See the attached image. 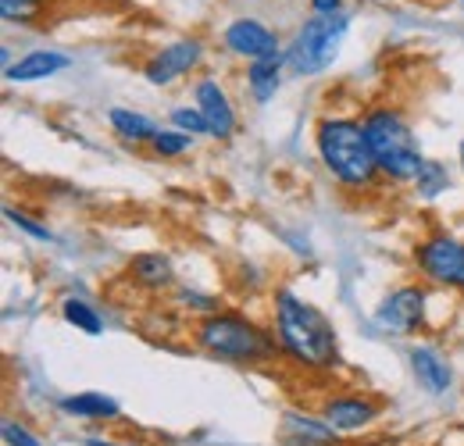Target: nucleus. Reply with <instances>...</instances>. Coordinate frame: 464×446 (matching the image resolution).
I'll return each instance as SVG.
<instances>
[{"label": "nucleus", "instance_id": "f257e3e1", "mask_svg": "<svg viewBox=\"0 0 464 446\" xmlns=\"http://www.w3.org/2000/svg\"><path fill=\"white\" fill-rule=\"evenodd\" d=\"M276 339L283 354H290L304 368H333L340 357L333 322L311 300L296 296L290 289L276 293Z\"/></svg>", "mask_w": 464, "mask_h": 446}, {"label": "nucleus", "instance_id": "f03ea898", "mask_svg": "<svg viewBox=\"0 0 464 446\" xmlns=\"http://www.w3.org/2000/svg\"><path fill=\"white\" fill-rule=\"evenodd\" d=\"M314 143H318L322 165L329 168V175L336 182H343L347 189H375L379 186L382 171H379V161L368 147L364 125L357 118H322Z\"/></svg>", "mask_w": 464, "mask_h": 446}, {"label": "nucleus", "instance_id": "7ed1b4c3", "mask_svg": "<svg viewBox=\"0 0 464 446\" xmlns=\"http://www.w3.org/2000/svg\"><path fill=\"white\" fill-rule=\"evenodd\" d=\"M361 125L382 175H390L393 182H414L421 175L425 158H421L418 136L397 108H372L361 118Z\"/></svg>", "mask_w": 464, "mask_h": 446}, {"label": "nucleus", "instance_id": "20e7f679", "mask_svg": "<svg viewBox=\"0 0 464 446\" xmlns=\"http://www.w3.org/2000/svg\"><path fill=\"white\" fill-rule=\"evenodd\" d=\"M197 343L211 354V357H222L232 364H261V361H272L283 346L272 333H265L261 325H254L250 318L243 315H208L200 325H197Z\"/></svg>", "mask_w": 464, "mask_h": 446}, {"label": "nucleus", "instance_id": "39448f33", "mask_svg": "<svg viewBox=\"0 0 464 446\" xmlns=\"http://www.w3.org/2000/svg\"><path fill=\"white\" fill-rule=\"evenodd\" d=\"M350 18L340 15H311L296 33H293V44L286 47V68L293 75H318L325 72L336 54H340V44L347 36Z\"/></svg>", "mask_w": 464, "mask_h": 446}, {"label": "nucleus", "instance_id": "423d86ee", "mask_svg": "<svg viewBox=\"0 0 464 446\" xmlns=\"http://www.w3.org/2000/svg\"><path fill=\"white\" fill-rule=\"evenodd\" d=\"M418 268L425 272V279L443 282V286H458L464 293V243L450 236H432L425 243H418L414 250Z\"/></svg>", "mask_w": 464, "mask_h": 446}, {"label": "nucleus", "instance_id": "0eeeda50", "mask_svg": "<svg viewBox=\"0 0 464 446\" xmlns=\"http://www.w3.org/2000/svg\"><path fill=\"white\" fill-rule=\"evenodd\" d=\"M204 57V44L200 40H179V44H169L161 47L158 54L143 64V75L150 86H169L175 79H182L186 72H193Z\"/></svg>", "mask_w": 464, "mask_h": 446}, {"label": "nucleus", "instance_id": "6e6552de", "mask_svg": "<svg viewBox=\"0 0 464 446\" xmlns=\"http://www.w3.org/2000/svg\"><path fill=\"white\" fill-rule=\"evenodd\" d=\"M375 318H379L382 329H390V333L397 335L414 333L421 325V318H425V289L421 286H401V289H393L382 300V307H379Z\"/></svg>", "mask_w": 464, "mask_h": 446}, {"label": "nucleus", "instance_id": "1a4fd4ad", "mask_svg": "<svg viewBox=\"0 0 464 446\" xmlns=\"http://www.w3.org/2000/svg\"><path fill=\"white\" fill-rule=\"evenodd\" d=\"M222 40H226V47L236 57H250V61L283 54L279 51V36L268 25H261L257 18H236V22H229V29H226Z\"/></svg>", "mask_w": 464, "mask_h": 446}, {"label": "nucleus", "instance_id": "9d476101", "mask_svg": "<svg viewBox=\"0 0 464 446\" xmlns=\"http://www.w3.org/2000/svg\"><path fill=\"white\" fill-rule=\"evenodd\" d=\"M197 108H200L208 129H211L208 136L229 140L232 132H236V112H232L229 104V93L218 86V79H200L197 82Z\"/></svg>", "mask_w": 464, "mask_h": 446}, {"label": "nucleus", "instance_id": "9b49d317", "mask_svg": "<svg viewBox=\"0 0 464 446\" xmlns=\"http://www.w3.org/2000/svg\"><path fill=\"white\" fill-rule=\"evenodd\" d=\"M279 440H283V446H340V432L325 418H311V414L290 411L283 418Z\"/></svg>", "mask_w": 464, "mask_h": 446}, {"label": "nucleus", "instance_id": "f8f14e48", "mask_svg": "<svg viewBox=\"0 0 464 446\" xmlns=\"http://www.w3.org/2000/svg\"><path fill=\"white\" fill-rule=\"evenodd\" d=\"M322 418L336 432H357V429H364V425H372L379 418V407L372 400H364V396H333V400H325Z\"/></svg>", "mask_w": 464, "mask_h": 446}, {"label": "nucleus", "instance_id": "ddd939ff", "mask_svg": "<svg viewBox=\"0 0 464 446\" xmlns=\"http://www.w3.org/2000/svg\"><path fill=\"white\" fill-rule=\"evenodd\" d=\"M72 64V57L61 54V51H33V54L18 57L14 64L4 68V75L11 82H36V79H51Z\"/></svg>", "mask_w": 464, "mask_h": 446}, {"label": "nucleus", "instance_id": "4468645a", "mask_svg": "<svg viewBox=\"0 0 464 446\" xmlns=\"http://www.w3.org/2000/svg\"><path fill=\"white\" fill-rule=\"evenodd\" d=\"M411 368H414L418 383L429 393H447L450 383H454L447 357H443L440 350H432V346H414V350H411Z\"/></svg>", "mask_w": 464, "mask_h": 446}, {"label": "nucleus", "instance_id": "2eb2a0df", "mask_svg": "<svg viewBox=\"0 0 464 446\" xmlns=\"http://www.w3.org/2000/svg\"><path fill=\"white\" fill-rule=\"evenodd\" d=\"M129 276H132V282H140L143 289H165L175 279V268L161 250H147V254H136L129 261Z\"/></svg>", "mask_w": 464, "mask_h": 446}, {"label": "nucleus", "instance_id": "dca6fc26", "mask_svg": "<svg viewBox=\"0 0 464 446\" xmlns=\"http://www.w3.org/2000/svg\"><path fill=\"white\" fill-rule=\"evenodd\" d=\"M283 64H286V54H272V57H261V61H250L246 68V82H250V93L257 104H268L283 82Z\"/></svg>", "mask_w": 464, "mask_h": 446}, {"label": "nucleus", "instance_id": "f3484780", "mask_svg": "<svg viewBox=\"0 0 464 446\" xmlns=\"http://www.w3.org/2000/svg\"><path fill=\"white\" fill-rule=\"evenodd\" d=\"M61 411L64 414H72V418H86V422H108V418H118V400H111V396H104V393H75V396H64L61 400Z\"/></svg>", "mask_w": 464, "mask_h": 446}, {"label": "nucleus", "instance_id": "a211bd4d", "mask_svg": "<svg viewBox=\"0 0 464 446\" xmlns=\"http://www.w3.org/2000/svg\"><path fill=\"white\" fill-rule=\"evenodd\" d=\"M108 121L125 143H154V136L161 132L147 114L129 112V108H111L108 112Z\"/></svg>", "mask_w": 464, "mask_h": 446}, {"label": "nucleus", "instance_id": "6ab92c4d", "mask_svg": "<svg viewBox=\"0 0 464 446\" xmlns=\"http://www.w3.org/2000/svg\"><path fill=\"white\" fill-rule=\"evenodd\" d=\"M61 315H64V322L68 325H75L79 333L86 335H101L104 333V322H101V315L86 304V300H75V296H68L64 304H61Z\"/></svg>", "mask_w": 464, "mask_h": 446}, {"label": "nucleus", "instance_id": "aec40b11", "mask_svg": "<svg viewBox=\"0 0 464 446\" xmlns=\"http://www.w3.org/2000/svg\"><path fill=\"white\" fill-rule=\"evenodd\" d=\"M414 182H418L421 197H440L443 189H450V171H447V165H440V161H425L421 175Z\"/></svg>", "mask_w": 464, "mask_h": 446}, {"label": "nucleus", "instance_id": "412c9836", "mask_svg": "<svg viewBox=\"0 0 464 446\" xmlns=\"http://www.w3.org/2000/svg\"><path fill=\"white\" fill-rule=\"evenodd\" d=\"M150 147H154V154H158V158H179V154H186V150L193 147V140H189L186 132H179V129H175V132H158Z\"/></svg>", "mask_w": 464, "mask_h": 446}, {"label": "nucleus", "instance_id": "4be33fe9", "mask_svg": "<svg viewBox=\"0 0 464 446\" xmlns=\"http://www.w3.org/2000/svg\"><path fill=\"white\" fill-rule=\"evenodd\" d=\"M44 11V0H0L4 22H33Z\"/></svg>", "mask_w": 464, "mask_h": 446}, {"label": "nucleus", "instance_id": "5701e85b", "mask_svg": "<svg viewBox=\"0 0 464 446\" xmlns=\"http://www.w3.org/2000/svg\"><path fill=\"white\" fill-rule=\"evenodd\" d=\"M172 125L179 132H186V136H189V132H211L208 121H204V114H200V108H175Z\"/></svg>", "mask_w": 464, "mask_h": 446}, {"label": "nucleus", "instance_id": "b1692460", "mask_svg": "<svg viewBox=\"0 0 464 446\" xmlns=\"http://www.w3.org/2000/svg\"><path fill=\"white\" fill-rule=\"evenodd\" d=\"M4 218H7L11 225H18L22 232H29L33 239H44V243H51V239H54V232H51L47 225H36L29 215H22V211H14V208H4Z\"/></svg>", "mask_w": 464, "mask_h": 446}, {"label": "nucleus", "instance_id": "393cba45", "mask_svg": "<svg viewBox=\"0 0 464 446\" xmlns=\"http://www.w3.org/2000/svg\"><path fill=\"white\" fill-rule=\"evenodd\" d=\"M4 443L7 446H44L25 425H18V422H4Z\"/></svg>", "mask_w": 464, "mask_h": 446}, {"label": "nucleus", "instance_id": "a878e982", "mask_svg": "<svg viewBox=\"0 0 464 446\" xmlns=\"http://www.w3.org/2000/svg\"><path fill=\"white\" fill-rule=\"evenodd\" d=\"M179 300H182L186 307H197V311H208V315H218V311H215L218 304H215L211 296H197V293H189V289H186V293H179Z\"/></svg>", "mask_w": 464, "mask_h": 446}, {"label": "nucleus", "instance_id": "bb28decb", "mask_svg": "<svg viewBox=\"0 0 464 446\" xmlns=\"http://www.w3.org/2000/svg\"><path fill=\"white\" fill-rule=\"evenodd\" d=\"M311 11L314 15H340L343 11V0H311Z\"/></svg>", "mask_w": 464, "mask_h": 446}, {"label": "nucleus", "instance_id": "cd10ccee", "mask_svg": "<svg viewBox=\"0 0 464 446\" xmlns=\"http://www.w3.org/2000/svg\"><path fill=\"white\" fill-rule=\"evenodd\" d=\"M86 446H129V443H111V440H86Z\"/></svg>", "mask_w": 464, "mask_h": 446}, {"label": "nucleus", "instance_id": "c85d7f7f", "mask_svg": "<svg viewBox=\"0 0 464 446\" xmlns=\"http://www.w3.org/2000/svg\"><path fill=\"white\" fill-rule=\"evenodd\" d=\"M461 165H464V143H461Z\"/></svg>", "mask_w": 464, "mask_h": 446}, {"label": "nucleus", "instance_id": "c756f323", "mask_svg": "<svg viewBox=\"0 0 464 446\" xmlns=\"http://www.w3.org/2000/svg\"><path fill=\"white\" fill-rule=\"evenodd\" d=\"M461 4H464V0H461Z\"/></svg>", "mask_w": 464, "mask_h": 446}]
</instances>
